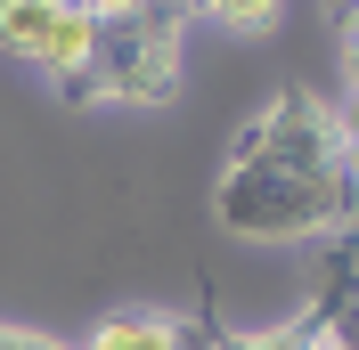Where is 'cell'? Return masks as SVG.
I'll return each mask as SVG.
<instances>
[{
  "instance_id": "obj_5",
  "label": "cell",
  "mask_w": 359,
  "mask_h": 350,
  "mask_svg": "<svg viewBox=\"0 0 359 350\" xmlns=\"http://www.w3.org/2000/svg\"><path fill=\"white\" fill-rule=\"evenodd\" d=\"M57 17H66V0H0V49L41 66V49H49V33H57Z\"/></svg>"
},
{
  "instance_id": "obj_7",
  "label": "cell",
  "mask_w": 359,
  "mask_h": 350,
  "mask_svg": "<svg viewBox=\"0 0 359 350\" xmlns=\"http://www.w3.org/2000/svg\"><path fill=\"white\" fill-rule=\"evenodd\" d=\"M212 350H311V326L294 318V326H269V334H221Z\"/></svg>"
},
{
  "instance_id": "obj_4",
  "label": "cell",
  "mask_w": 359,
  "mask_h": 350,
  "mask_svg": "<svg viewBox=\"0 0 359 350\" xmlns=\"http://www.w3.org/2000/svg\"><path fill=\"white\" fill-rule=\"evenodd\" d=\"M82 350H196V334L180 318H163V309H114V318L90 326Z\"/></svg>"
},
{
  "instance_id": "obj_6",
  "label": "cell",
  "mask_w": 359,
  "mask_h": 350,
  "mask_svg": "<svg viewBox=\"0 0 359 350\" xmlns=\"http://www.w3.org/2000/svg\"><path fill=\"white\" fill-rule=\"evenodd\" d=\"M278 8H286V0H196V17L221 24V33H269Z\"/></svg>"
},
{
  "instance_id": "obj_9",
  "label": "cell",
  "mask_w": 359,
  "mask_h": 350,
  "mask_svg": "<svg viewBox=\"0 0 359 350\" xmlns=\"http://www.w3.org/2000/svg\"><path fill=\"white\" fill-rule=\"evenodd\" d=\"M335 33H343V82H351V90H359V17H343V24H335Z\"/></svg>"
},
{
  "instance_id": "obj_8",
  "label": "cell",
  "mask_w": 359,
  "mask_h": 350,
  "mask_svg": "<svg viewBox=\"0 0 359 350\" xmlns=\"http://www.w3.org/2000/svg\"><path fill=\"white\" fill-rule=\"evenodd\" d=\"M0 350H74L57 334H33V326H0Z\"/></svg>"
},
{
  "instance_id": "obj_1",
  "label": "cell",
  "mask_w": 359,
  "mask_h": 350,
  "mask_svg": "<svg viewBox=\"0 0 359 350\" xmlns=\"http://www.w3.org/2000/svg\"><path fill=\"white\" fill-rule=\"evenodd\" d=\"M212 212L245 244H327L359 228V163L343 139V114L311 90H278L229 139Z\"/></svg>"
},
{
  "instance_id": "obj_12",
  "label": "cell",
  "mask_w": 359,
  "mask_h": 350,
  "mask_svg": "<svg viewBox=\"0 0 359 350\" xmlns=\"http://www.w3.org/2000/svg\"><path fill=\"white\" fill-rule=\"evenodd\" d=\"M172 8H180V17H196V0H172Z\"/></svg>"
},
{
  "instance_id": "obj_3",
  "label": "cell",
  "mask_w": 359,
  "mask_h": 350,
  "mask_svg": "<svg viewBox=\"0 0 359 350\" xmlns=\"http://www.w3.org/2000/svg\"><path fill=\"white\" fill-rule=\"evenodd\" d=\"M302 326H311L318 342H335V350H359V228L327 237L318 277H311V318H302Z\"/></svg>"
},
{
  "instance_id": "obj_10",
  "label": "cell",
  "mask_w": 359,
  "mask_h": 350,
  "mask_svg": "<svg viewBox=\"0 0 359 350\" xmlns=\"http://www.w3.org/2000/svg\"><path fill=\"white\" fill-rule=\"evenodd\" d=\"M74 8H90V17H98V24H114V17H139L147 0H74Z\"/></svg>"
},
{
  "instance_id": "obj_2",
  "label": "cell",
  "mask_w": 359,
  "mask_h": 350,
  "mask_svg": "<svg viewBox=\"0 0 359 350\" xmlns=\"http://www.w3.org/2000/svg\"><path fill=\"white\" fill-rule=\"evenodd\" d=\"M180 33H188V17L172 0H147L139 17L98 24V57L74 90V106H98V98L107 106H163V98H180Z\"/></svg>"
},
{
  "instance_id": "obj_11",
  "label": "cell",
  "mask_w": 359,
  "mask_h": 350,
  "mask_svg": "<svg viewBox=\"0 0 359 350\" xmlns=\"http://www.w3.org/2000/svg\"><path fill=\"white\" fill-rule=\"evenodd\" d=\"M327 17H335V24H343V17H359V0H327Z\"/></svg>"
}]
</instances>
